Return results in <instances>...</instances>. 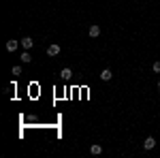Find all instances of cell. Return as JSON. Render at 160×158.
Wrapping results in <instances>:
<instances>
[{"instance_id":"1","label":"cell","mask_w":160,"mask_h":158,"mask_svg":"<svg viewBox=\"0 0 160 158\" xmlns=\"http://www.w3.org/2000/svg\"><path fill=\"white\" fill-rule=\"evenodd\" d=\"M60 54V45H49V47H47V56H58Z\"/></svg>"},{"instance_id":"2","label":"cell","mask_w":160,"mask_h":158,"mask_svg":"<svg viewBox=\"0 0 160 158\" xmlns=\"http://www.w3.org/2000/svg\"><path fill=\"white\" fill-rule=\"evenodd\" d=\"M32 45H34V41H32L30 36H26V39H21V47H24V49H32Z\"/></svg>"},{"instance_id":"3","label":"cell","mask_w":160,"mask_h":158,"mask_svg":"<svg viewBox=\"0 0 160 158\" xmlns=\"http://www.w3.org/2000/svg\"><path fill=\"white\" fill-rule=\"evenodd\" d=\"M154 145H156V139H154V137H147V139L143 141V147H145V150H154Z\"/></svg>"},{"instance_id":"4","label":"cell","mask_w":160,"mask_h":158,"mask_svg":"<svg viewBox=\"0 0 160 158\" xmlns=\"http://www.w3.org/2000/svg\"><path fill=\"white\" fill-rule=\"evenodd\" d=\"M100 34V26L98 24H94V26H90V36H92V39H96Z\"/></svg>"},{"instance_id":"5","label":"cell","mask_w":160,"mask_h":158,"mask_svg":"<svg viewBox=\"0 0 160 158\" xmlns=\"http://www.w3.org/2000/svg\"><path fill=\"white\" fill-rule=\"evenodd\" d=\"M111 77H113V73H111V71H109V69H105V71H103V73H100V79H103V81H109V79H111Z\"/></svg>"},{"instance_id":"6","label":"cell","mask_w":160,"mask_h":158,"mask_svg":"<svg viewBox=\"0 0 160 158\" xmlns=\"http://www.w3.org/2000/svg\"><path fill=\"white\" fill-rule=\"evenodd\" d=\"M17 45H19L17 41H7V51H15V49H17Z\"/></svg>"},{"instance_id":"7","label":"cell","mask_w":160,"mask_h":158,"mask_svg":"<svg viewBox=\"0 0 160 158\" xmlns=\"http://www.w3.org/2000/svg\"><path fill=\"white\" fill-rule=\"evenodd\" d=\"M90 152H92V154H94V156H98V154H103V147H100V145H98V143H94V145H92V147H90Z\"/></svg>"},{"instance_id":"8","label":"cell","mask_w":160,"mask_h":158,"mask_svg":"<svg viewBox=\"0 0 160 158\" xmlns=\"http://www.w3.org/2000/svg\"><path fill=\"white\" fill-rule=\"evenodd\" d=\"M60 75H62L64 79H71V77H73V71H71V69H62V73H60Z\"/></svg>"},{"instance_id":"9","label":"cell","mask_w":160,"mask_h":158,"mask_svg":"<svg viewBox=\"0 0 160 158\" xmlns=\"http://www.w3.org/2000/svg\"><path fill=\"white\" fill-rule=\"evenodd\" d=\"M32 58H30V54H28V49L24 51V54H21V62H30Z\"/></svg>"},{"instance_id":"10","label":"cell","mask_w":160,"mask_h":158,"mask_svg":"<svg viewBox=\"0 0 160 158\" xmlns=\"http://www.w3.org/2000/svg\"><path fill=\"white\" fill-rule=\"evenodd\" d=\"M11 73H13V75H21V66H13Z\"/></svg>"},{"instance_id":"11","label":"cell","mask_w":160,"mask_h":158,"mask_svg":"<svg viewBox=\"0 0 160 158\" xmlns=\"http://www.w3.org/2000/svg\"><path fill=\"white\" fill-rule=\"evenodd\" d=\"M154 73H160V62H154Z\"/></svg>"},{"instance_id":"12","label":"cell","mask_w":160,"mask_h":158,"mask_svg":"<svg viewBox=\"0 0 160 158\" xmlns=\"http://www.w3.org/2000/svg\"><path fill=\"white\" fill-rule=\"evenodd\" d=\"M158 88H160V81H158Z\"/></svg>"}]
</instances>
